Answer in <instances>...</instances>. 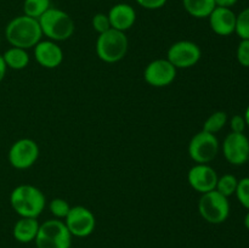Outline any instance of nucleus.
Wrapping results in <instances>:
<instances>
[{
	"instance_id": "nucleus-31",
	"label": "nucleus",
	"mask_w": 249,
	"mask_h": 248,
	"mask_svg": "<svg viewBox=\"0 0 249 248\" xmlns=\"http://www.w3.org/2000/svg\"><path fill=\"white\" fill-rule=\"evenodd\" d=\"M6 71H7L6 63H5L4 58H2V55H0V83L4 80L5 75H6Z\"/></svg>"
},
{
	"instance_id": "nucleus-22",
	"label": "nucleus",
	"mask_w": 249,
	"mask_h": 248,
	"mask_svg": "<svg viewBox=\"0 0 249 248\" xmlns=\"http://www.w3.org/2000/svg\"><path fill=\"white\" fill-rule=\"evenodd\" d=\"M238 180L235 175L232 174H225L223 177H218V182H216L215 190L224 195L225 197H230L235 195L236 189H237Z\"/></svg>"
},
{
	"instance_id": "nucleus-7",
	"label": "nucleus",
	"mask_w": 249,
	"mask_h": 248,
	"mask_svg": "<svg viewBox=\"0 0 249 248\" xmlns=\"http://www.w3.org/2000/svg\"><path fill=\"white\" fill-rule=\"evenodd\" d=\"M219 140L215 134L201 130L195 134L189 143V156L197 164H208L219 152Z\"/></svg>"
},
{
	"instance_id": "nucleus-32",
	"label": "nucleus",
	"mask_w": 249,
	"mask_h": 248,
	"mask_svg": "<svg viewBox=\"0 0 249 248\" xmlns=\"http://www.w3.org/2000/svg\"><path fill=\"white\" fill-rule=\"evenodd\" d=\"M245 226H246V229H247V230H249V211L245 216Z\"/></svg>"
},
{
	"instance_id": "nucleus-11",
	"label": "nucleus",
	"mask_w": 249,
	"mask_h": 248,
	"mask_svg": "<svg viewBox=\"0 0 249 248\" xmlns=\"http://www.w3.org/2000/svg\"><path fill=\"white\" fill-rule=\"evenodd\" d=\"M177 71L167 58H157L146 66L143 71V79L151 87L164 88L174 82L177 78Z\"/></svg>"
},
{
	"instance_id": "nucleus-10",
	"label": "nucleus",
	"mask_w": 249,
	"mask_h": 248,
	"mask_svg": "<svg viewBox=\"0 0 249 248\" xmlns=\"http://www.w3.org/2000/svg\"><path fill=\"white\" fill-rule=\"evenodd\" d=\"M65 224L71 235L75 237H88L91 235L96 228V219L94 213L84 206L71 207Z\"/></svg>"
},
{
	"instance_id": "nucleus-16",
	"label": "nucleus",
	"mask_w": 249,
	"mask_h": 248,
	"mask_svg": "<svg viewBox=\"0 0 249 248\" xmlns=\"http://www.w3.org/2000/svg\"><path fill=\"white\" fill-rule=\"evenodd\" d=\"M107 15H108L112 28L121 32H126L130 29L136 21L135 9L125 2H118L113 5Z\"/></svg>"
},
{
	"instance_id": "nucleus-2",
	"label": "nucleus",
	"mask_w": 249,
	"mask_h": 248,
	"mask_svg": "<svg viewBox=\"0 0 249 248\" xmlns=\"http://www.w3.org/2000/svg\"><path fill=\"white\" fill-rule=\"evenodd\" d=\"M10 204L21 218H38L45 208L46 199L36 186L22 184L10 194Z\"/></svg>"
},
{
	"instance_id": "nucleus-27",
	"label": "nucleus",
	"mask_w": 249,
	"mask_h": 248,
	"mask_svg": "<svg viewBox=\"0 0 249 248\" xmlns=\"http://www.w3.org/2000/svg\"><path fill=\"white\" fill-rule=\"evenodd\" d=\"M236 56H237V61L241 66L249 67V39H241Z\"/></svg>"
},
{
	"instance_id": "nucleus-25",
	"label": "nucleus",
	"mask_w": 249,
	"mask_h": 248,
	"mask_svg": "<svg viewBox=\"0 0 249 248\" xmlns=\"http://www.w3.org/2000/svg\"><path fill=\"white\" fill-rule=\"evenodd\" d=\"M235 194L237 196L238 202L249 211V177H243V179L238 180Z\"/></svg>"
},
{
	"instance_id": "nucleus-26",
	"label": "nucleus",
	"mask_w": 249,
	"mask_h": 248,
	"mask_svg": "<svg viewBox=\"0 0 249 248\" xmlns=\"http://www.w3.org/2000/svg\"><path fill=\"white\" fill-rule=\"evenodd\" d=\"M91 26L92 28H94V31L99 34L105 33V32H107L108 29L112 28L108 15L102 14V12L94 15V17H92L91 19Z\"/></svg>"
},
{
	"instance_id": "nucleus-33",
	"label": "nucleus",
	"mask_w": 249,
	"mask_h": 248,
	"mask_svg": "<svg viewBox=\"0 0 249 248\" xmlns=\"http://www.w3.org/2000/svg\"><path fill=\"white\" fill-rule=\"evenodd\" d=\"M245 119H246V124L249 126V106L247 107V109H246V113H245Z\"/></svg>"
},
{
	"instance_id": "nucleus-15",
	"label": "nucleus",
	"mask_w": 249,
	"mask_h": 248,
	"mask_svg": "<svg viewBox=\"0 0 249 248\" xmlns=\"http://www.w3.org/2000/svg\"><path fill=\"white\" fill-rule=\"evenodd\" d=\"M209 26L212 31L220 36L235 33L236 14L228 7H215L209 15Z\"/></svg>"
},
{
	"instance_id": "nucleus-17",
	"label": "nucleus",
	"mask_w": 249,
	"mask_h": 248,
	"mask_svg": "<svg viewBox=\"0 0 249 248\" xmlns=\"http://www.w3.org/2000/svg\"><path fill=\"white\" fill-rule=\"evenodd\" d=\"M39 224L36 218H19L12 229V236L19 243H29L36 240L39 231Z\"/></svg>"
},
{
	"instance_id": "nucleus-6",
	"label": "nucleus",
	"mask_w": 249,
	"mask_h": 248,
	"mask_svg": "<svg viewBox=\"0 0 249 248\" xmlns=\"http://www.w3.org/2000/svg\"><path fill=\"white\" fill-rule=\"evenodd\" d=\"M198 213L207 223L223 224L230 215L229 198L216 190L202 194L198 201Z\"/></svg>"
},
{
	"instance_id": "nucleus-24",
	"label": "nucleus",
	"mask_w": 249,
	"mask_h": 248,
	"mask_svg": "<svg viewBox=\"0 0 249 248\" xmlns=\"http://www.w3.org/2000/svg\"><path fill=\"white\" fill-rule=\"evenodd\" d=\"M49 209L56 219H65L70 212L71 206L66 199L53 198L49 203Z\"/></svg>"
},
{
	"instance_id": "nucleus-9",
	"label": "nucleus",
	"mask_w": 249,
	"mask_h": 248,
	"mask_svg": "<svg viewBox=\"0 0 249 248\" xmlns=\"http://www.w3.org/2000/svg\"><path fill=\"white\" fill-rule=\"evenodd\" d=\"M9 162L15 169L24 170L36 164L39 158V146L28 138L15 141L7 153Z\"/></svg>"
},
{
	"instance_id": "nucleus-4",
	"label": "nucleus",
	"mask_w": 249,
	"mask_h": 248,
	"mask_svg": "<svg viewBox=\"0 0 249 248\" xmlns=\"http://www.w3.org/2000/svg\"><path fill=\"white\" fill-rule=\"evenodd\" d=\"M129 48V41L125 32L108 29L105 33L99 34L96 39V55L101 61L106 63L119 62L126 55Z\"/></svg>"
},
{
	"instance_id": "nucleus-19",
	"label": "nucleus",
	"mask_w": 249,
	"mask_h": 248,
	"mask_svg": "<svg viewBox=\"0 0 249 248\" xmlns=\"http://www.w3.org/2000/svg\"><path fill=\"white\" fill-rule=\"evenodd\" d=\"M2 58H4L7 68H11L15 71L24 70L29 63V55L26 49L15 48V46L7 49L2 53Z\"/></svg>"
},
{
	"instance_id": "nucleus-28",
	"label": "nucleus",
	"mask_w": 249,
	"mask_h": 248,
	"mask_svg": "<svg viewBox=\"0 0 249 248\" xmlns=\"http://www.w3.org/2000/svg\"><path fill=\"white\" fill-rule=\"evenodd\" d=\"M247 126L246 124V119L243 116H240V114H235V116L231 118L230 121V128L232 133H243Z\"/></svg>"
},
{
	"instance_id": "nucleus-30",
	"label": "nucleus",
	"mask_w": 249,
	"mask_h": 248,
	"mask_svg": "<svg viewBox=\"0 0 249 248\" xmlns=\"http://www.w3.org/2000/svg\"><path fill=\"white\" fill-rule=\"evenodd\" d=\"M215 1L216 7H228V9H231L233 5L237 4L238 0H214Z\"/></svg>"
},
{
	"instance_id": "nucleus-8",
	"label": "nucleus",
	"mask_w": 249,
	"mask_h": 248,
	"mask_svg": "<svg viewBox=\"0 0 249 248\" xmlns=\"http://www.w3.org/2000/svg\"><path fill=\"white\" fill-rule=\"evenodd\" d=\"M202 57V51L196 43L180 40L170 45L167 51V60L177 70H186L196 66Z\"/></svg>"
},
{
	"instance_id": "nucleus-5",
	"label": "nucleus",
	"mask_w": 249,
	"mask_h": 248,
	"mask_svg": "<svg viewBox=\"0 0 249 248\" xmlns=\"http://www.w3.org/2000/svg\"><path fill=\"white\" fill-rule=\"evenodd\" d=\"M34 242L36 248H70L72 235L65 221L53 218L40 224Z\"/></svg>"
},
{
	"instance_id": "nucleus-14",
	"label": "nucleus",
	"mask_w": 249,
	"mask_h": 248,
	"mask_svg": "<svg viewBox=\"0 0 249 248\" xmlns=\"http://www.w3.org/2000/svg\"><path fill=\"white\" fill-rule=\"evenodd\" d=\"M34 58L46 70L57 68L63 61V51L56 41L43 40L34 46Z\"/></svg>"
},
{
	"instance_id": "nucleus-21",
	"label": "nucleus",
	"mask_w": 249,
	"mask_h": 248,
	"mask_svg": "<svg viewBox=\"0 0 249 248\" xmlns=\"http://www.w3.org/2000/svg\"><path fill=\"white\" fill-rule=\"evenodd\" d=\"M226 123H228V114H226V112L216 111L206 119L202 130L211 134H216L225 126Z\"/></svg>"
},
{
	"instance_id": "nucleus-29",
	"label": "nucleus",
	"mask_w": 249,
	"mask_h": 248,
	"mask_svg": "<svg viewBox=\"0 0 249 248\" xmlns=\"http://www.w3.org/2000/svg\"><path fill=\"white\" fill-rule=\"evenodd\" d=\"M135 1L146 10H158L164 6L168 0H135Z\"/></svg>"
},
{
	"instance_id": "nucleus-23",
	"label": "nucleus",
	"mask_w": 249,
	"mask_h": 248,
	"mask_svg": "<svg viewBox=\"0 0 249 248\" xmlns=\"http://www.w3.org/2000/svg\"><path fill=\"white\" fill-rule=\"evenodd\" d=\"M235 32L241 39H249V7L236 15Z\"/></svg>"
},
{
	"instance_id": "nucleus-12",
	"label": "nucleus",
	"mask_w": 249,
	"mask_h": 248,
	"mask_svg": "<svg viewBox=\"0 0 249 248\" xmlns=\"http://www.w3.org/2000/svg\"><path fill=\"white\" fill-rule=\"evenodd\" d=\"M223 155L232 165H243L249 159V139L243 133L231 131L224 139Z\"/></svg>"
},
{
	"instance_id": "nucleus-3",
	"label": "nucleus",
	"mask_w": 249,
	"mask_h": 248,
	"mask_svg": "<svg viewBox=\"0 0 249 248\" xmlns=\"http://www.w3.org/2000/svg\"><path fill=\"white\" fill-rule=\"evenodd\" d=\"M41 33L49 40L65 41L74 33V22L66 11L56 7H50L38 18Z\"/></svg>"
},
{
	"instance_id": "nucleus-1",
	"label": "nucleus",
	"mask_w": 249,
	"mask_h": 248,
	"mask_svg": "<svg viewBox=\"0 0 249 248\" xmlns=\"http://www.w3.org/2000/svg\"><path fill=\"white\" fill-rule=\"evenodd\" d=\"M40 24L36 18L21 15L12 18L5 27V38L15 48H34L41 40Z\"/></svg>"
},
{
	"instance_id": "nucleus-34",
	"label": "nucleus",
	"mask_w": 249,
	"mask_h": 248,
	"mask_svg": "<svg viewBox=\"0 0 249 248\" xmlns=\"http://www.w3.org/2000/svg\"><path fill=\"white\" fill-rule=\"evenodd\" d=\"M0 43H1V38H0Z\"/></svg>"
},
{
	"instance_id": "nucleus-13",
	"label": "nucleus",
	"mask_w": 249,
	"mask_h": 248,
	"mask_svg": "<svg viewBox=\"0 0 249 248\" xmlns=\"http://www.w3.org/2000/svg\"><path fill=\"white\" fill-rule=\"evenodd\" d=\"M218 174L209 164H196L187 173V182L195 191L199 194L215 190Z\"/></svg>"
},
{
	"instance_id": "nucleus-35",
	"label": "nucleus",
	"mask_w": 249,
	"mask_h": 248,
	"mask_svg": "<svg viewBox=\"0 0 249 248\" xmlns=\"http://www.w3.org/2000/svg\"><path fill=\"white\" fill-rule=\"evenodd\" d=\"M70 248H71V247H70Z\"/></svg>"
},
{
	"instance_id": "nucleus-20",
	"label": "nucleus",
	"mask_w": 249,
	"mask_h": 248,
	"mask_svg": "<svg viewBox=\"0 0 249 248\" xmlns=\"http://www.w3.org/2000/svg\"><path fill=\"white\" fill-rule=\"evenodd\" d=\"M51 7L50 0H24L23 15L38 19Z\"/></svg>"
},
{
	"instance_id": "nucleus-18",
	"label": "nucleus",
	"mask_w": 249,
	"mask_h": 248,
	"mask_svg": "<svg viewBox=\"0 0 249 248\" xmlns=\"http://www.w3.org/2000/svg\"><path fill=\"white\" fill-rule=\"evenodd\" d=\"M182 6L195 18H208L216 7L214 0H182Z\"/></svg>"
}]
</instances>
